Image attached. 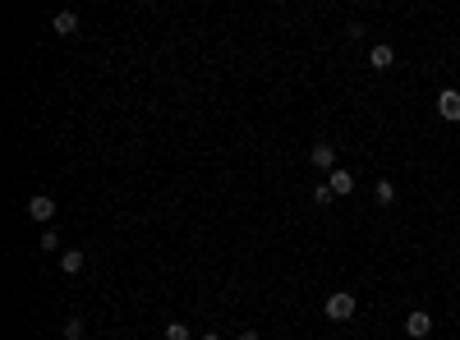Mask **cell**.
Masks as SVG:
<instances>
[{"instance_id": "15", "label": "cell", "mask_w": 460, "mask_h": 340, "mask_svg": "<svg viewBox=\"0 0 460 340\" xmlns=\"http://www.w3.org/2000/svg\"><path fill=\"white\" fill-rule=\"evenodd\" d=\"M235 340H262V336H258V331H240Z\"/></svg>"}, {"instance_id": "16", "label": "cell", "mask_w": 460, "mask_h": 340, "mask_svg": "<svg viewBox=\"0 0 460 340\" xmlns=\"http://www.w3.org/2000/svg\"><path fill=\"white\" fill-rule=\"evenodd\" d=\"M198 340H221V336H217V331H203V336H198Z\"/></svg>"}, {"instance_id": "12", "label": "cell", "mask_w": 460, "mask_h": 340, "mask_svg": "<svg viewBox=\"0 0 460 340\" xmlns=\"http://www.w3.org/2000/svg\"><path fill=\"white\" fill-rule=\"evenodd\" d=\"M161 340H193V331H189V327H184V322H166Z\"/></svg>"}, {"instance_id": "9", "label": "cell", "mask_w": 460, "mask_h": 340, "mask_svg": "<svg viewBox=\"0 0 460 340\" xmlns=\"http://www.w3.org/2000/svg\"><path fill=\"white\" fill-rule=\"evenodd\" d=\"M368 65H373V70H391V65H396V46L378 42L373 51H368Z\"/></svg>"}, {"instance_id": "2", "label": "cell", "mask_w": 460, "mask_h": 340, "mask_svg": "<svg viewBox=\"0 0 460 340\" xmlns=\"http://www.w3.org/2000/svg\"><path fill=\"white\" fill-rule=\"evenodd\" d=\"M405 336H410V340H428V336H433V313L414 308V313L405 317Z\"/></svg>"}, {"instance_id": "13", "label": "cell", "mask_w": 460, "mask_h": 340, "mask_svg": "<svg viewBox=\"0 0 460 340\" xmlns=\"http://www.w3.org/2000/svg\"><path fill=\"white\" fill-rule=\"evenodd\" d=\"M83 336H87L83 317H65V340H83Z\"/></svg>"}, {"instance_id": "10", "label": "cell", "mask_w": 460, "mask_h": 340, "mask_svg": "<svg viewBox=\"0 0 460 340\" xmlns=\"http://www.w3.org/2000/svg\"><path fill=\"white\" fill-rule=\"evenodd\" d=\"M373 198H378V207H391V202H396V184H391V180H378L373 184Z\"/></svg>"}, {"instance_id": "14", "label": "cell", "mask_w": 460, "mask_h": 340, "mask_svg": "<svg viewBox=\"0 0 460 340\" xmlns=\"http://www.w3.org/2000/svg\"><path fill=\"white\" fill-rule=\"evenodd\" d=\"M313 202H318V207H331V202H336V193H331V184H318V189H313Z\"/></svg>"}, {"instance_id": "7", "label": "cell", "mask_w": 460, "mask_h": 340, "mask_svg": "<svg viewBox=\"0 0 460 340\" xmlns=\"http://www.w3.org/2000/svg\"><path fill=\"white\" fill-rule=\"evenodd\" d=\"M327 184H331V193H336V198H346V193H355V175H350L346 166H336L327 175Z\"/></svg>"}, {"instance_id": "8", "label": "cell", "mask_w": 460, "mask_h": 340, "mask_svg": "<svg viewBox=\"0 0 460 340\" xmlns=\"http://www.w3.org/2000/svg\"><path fill=\"white\" fill-rule=\"evenodd\" d=\"M83 267H87V253H83V248H65V253H60V271H65V276H78Z\"/></svg>"}, {"instance_id": "17", "label": "cell", "mask_w": 460, "mask_h": 340, "mask_svg": "<svg viewBox=\"0 0 460 340\" xmlns=\"http://www.w3.org/2000/svg\"><path fill=\"white\" fill-rule=\"evenodd\" d=\"M97 340H102V336H97Z\"/></svg>"}, {"instance_id": "3", "label": "cell", "mask_w": 460, "mask_h": 340, "mask_svg": "<svg viewBox=\"0 0 460 340\" xmlns=\"http://www.w3.org/2000/svg\"><path fill=\"white\" fill-rule=\"evenodd\" d=\"M28 216L42 221V226H46V221H55V198H51V193H33V198H28Z\"/></svg>"}, {"instance_id": "11", "label": "cell", "mask_w": 460, "mask_h": 340, "mask_svg": "<svg viewBox=\"0 0 460 340\" xmlns=\"http://www.w3.org/2000/svg\"><path fill=\"white\" fill-rule=\"evenodd\" d=\"M37 244H42V253H65V248H60V235H55L51 226L42 230V239H37Z\"/></svg>"}, {"instance_id": "5", "label": "cell", "mask_w": 460, "mask_h": 340, "mask_svg": "<svg viewBox=\"0 0 460 340\" xmlns=\"http://www.w3.org/2000/svg\"><path fill=\"white\" fill-rule=\"evenodd\" d=\"M309 161H313V166H318V170H336V148H331V143H313V148H309Z\"/></svg>"}, {"instance_id": "1", "label": "cell", "mask_w": 460, "mask_h": 340, "mask_svg": "<svg viewBox=\"0 0 460 340\" xmlns=\"http://www.w3.org/2000/svg\"><path fill=\"white\" fill-rule=\"evenodd\" d=\"M322 313H327V322H350V317L359 313V299L350 295V290H336V295H327Z\"/></svg>"}, {"instance_id": "4", "label": "cell", "mask_w": 460, "mask_h": 340, "mask_svg": "<svg viewBox=\"0 0 460 340\" xmlns=\"http://www.w3.org/2000/svg\"><path fill=\"white\" fill-rule=\"evenodd\" d=\"M437 115H442L446 124H460V92H456V87L437 92Z\"/></svg>"}, {"instance_id": "6", "label": "cell", "mask_w": 460, "mask_h": 340, "mask_svg": "<svg viewBox=\"0 0 460 340\" xmlns=\"http://www.w3.org/2000/svg\"><path fill=\"white\" fill-rule=\"evenodd\" d=\"M51 33H55V37H74V33H78V14H74V9L51 14Z\"/></svg>"}]
</instances>
